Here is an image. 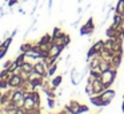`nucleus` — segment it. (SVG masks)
I'll use <instances>...</instances> for the list:
<instances>
[{
	"label": "nucleus",
	"instance_id": "nucleus-1",
	"mask_svg": "<svg viewBox=\"0 0 124 114\" xmlns=\"http://www.w3.org/2000/svg\"><path fill=\"white\" fill-rule=\"evenodd\" d=\"M116 76H117V68L111 67V68H108V70L103 71V73L100 74V81L103 82V85L105 86V89H108V87H111L113 83H115Z\"/></svg>",
	"mask_w": 124,
	"mask_h": 114
},
{
	"label": "nucleus",
	"instance_id": "nucleus-2",
	"mask_svg": "<svg viewBox=\"0 0 124 114\" xmlns=\"http://www.w3.org/2000/svg\"><path fill=\"white\" fill-rule=\"evenodd\" d=\"M105 47H108L112 52H123V39L108 38L107 40H105Z\"/></svg>",
	"mask_w": 124,
	"mask_h": 114
},
{
	"label": "nucleus",
	"instance_id": "nucleus-3",
	"mask_svg": "<svg viewBox=\"0 0 124 114\" xmlns=\"http://www.w3.org/2000/svg\"><path fill=\"white\" fill-rule=\"evenodd\" d=\"M95 32V23H93V18H88V20L85 22V24H83L79 30L80 36H85V35H93Z\"/></svg>",
	"mask_w": 124,
	"mask_h": 114
},
{
	"label": "nucleus",
	"instance_id": "nucleus-4",
	"mask_svg": "<svg viewBox=\"0 0 124 114\" xmlns=\"http://www.w3.org/2000/svg\"><path fill=\"white\" fill-rule=\"evenodd\" d=\"M99 95L101 97L103 102H104V107H107V106L113 101V98L116 97V91H115L113 89H111V87H108V89L103 90V91L100 93Z\"/></svg>",
	"mask_w": 124,
	"mask_h": 114
},
{
	"label": "nucleus",
	"instance_id": "nucleus-5",
	"mask_svg": "<svg viewBox=\"0 0 124 114\" xmlns=\"http://www.w3.org/2000/svg\"><path fill=\"white\" fill-rule=\"evenodd\" d=\"M24 95L25 93L23 91L22 89H14V91H12V102L15 103V106L16 107H20V106H23V103H24Z\"/></svg>",
	"mask_w": 124,
	"mask_h": 114
},
{
	"label": "nucleus",
	"instance_id": "nucleus-6",
	"mask_svg": "<svg viewBox=\"0 0 124 114\" xmlns=\"http://www.w3.org/2000/svg\"><path fill=\"white\" fill-rule=\"evenodd\" d=\"M24 82L25 81L23 79V76L16 71V73H12V75H11V78H9L8 83H9V87H11V89H19V87L23 86Z\"/></svg>",
	"mask_w": 124,
	"mask_h": 114
},
{
	"label": "nucleus",
	"instance_id": "nucleus-7",
	"mask_svg": "<svg viewBox=\"0 0 124 114\" xmlns=\"http://www.w3.org/2000/svg\"><path fill=\"white\" fill-rule=\"evenodd\" d=\"M33 71L48 79V75H47L48 68H47V66H46V63H44L43 59H39V60H35V62H33Z\"/></svg>",
	"mask_w": 124,
	"mask_h": 114
},
{
	"label": "nucleus",
	"instance_id": "nucleus-8",
	"mask_svg": "<svg viewBox=\"0 0 124 114\" xmlns=\"http://www.w3.org/2000/svg\"><path fill=\"white\" fill-rule=\"evenodd\" d=\"M64 48L65 47L63 46V44H57V43H54V42H52L51 46H49V50H48V57H52V58H55V59H59L60 54L63 52Z\"/></svg>",
	"mask_w": 124,
	"mask_h": 114
},
{
	"label": "nucleus",
	"instance_id": "nucleus-9",
	"mask_svg": "<svg viewBox=\"0 0 124 114\" xmlns=\"http://www.w3.org/2000/svg\"><path fill=\"white\" fill-rule=\"evenodd\" d=\"M70 78H71V83H72L73 86H78V85H80L81 81H83L84 74H83V73H79L76 67H72V68H71V75H70Z\"/></svg>",
	"mask_w": 124,
	"mask_h": 114
},
{
	"label": "nucleus",
	"instance_id": "nucleus-10",
	"mask_svg": "<svg viewBox=\"0 0 124 114\" xmlns=\"http://www.w3.org/2000/svg\"><path fill=\"white\" fill-rule=\"evenodd\" d=\"M51 35H52V42H54V43L63 44V38H64L65 32H64V31H63L60 27H55ZM63 46H64V44H63ZM64 47H65V46H64Z\"/></svg>",
	"mask_w": 124,
	"mask_h": 114
},
{
	"label": "nucleus",
	"instance_id": "nucleus-11",
	"mask_svg": "<svg viewBox=\"0 0 124 114\" xmlns=\"http://www.w3.org/2000/svg\"><path fill=\"white\" fill-rule=\"evenodd\" d=\"M121 60H123V52H113V55L111 57V65L112 67L115 68H119L121 65Z\"/></svg>",
	"mask_w": 124,
	"mask_h": 114
},
{
	"label": "nucleus",
	"instance_id": "nucleus-12",
	"mask_svg": "<svg viewBox=\"0 0 124 114\" xmlns=\"http://www.w3.org/2000/svg\"><path fill=\"white\" fill-rule=\"evenodd\" d=\"M89 102L93 106H96V107H104V102H103L101 97H100L99 94L91 95V97H89Z\"/></svg>",
	"mask_w": 124,
	"mask_h": 114
},
{
	"label": "nucleus",
	"instance_id": "nucleus-13",
	"mask_svg": "<svg viewBox=\"0 0 124 114\" xmlns=\"http://www.w3.org/2000/svg\"><path fill=\"white\" fill-rule=\"evenodd\" d=\"M92 86H93V91H95V94H100V93H101L103 90H105V86L103 85V82L100 81V78L95 79V81L92 82Z\"/></svg>",
	"mask_w": 124,
	"mask_h": 114
},
{
	"label": "nucleus",
	"instance_id": "nucleus-14",
	"mask_svg": "<svg viewBox=\"0 0 124 114\" xmlns=\"http://www.w3.org/2000/svg\"><path fill=\"white\" fill-rule=\"evenodd\" d=\"M80 105H81V103L79 102V101L71 99L70 103H68L67 106L70 107V110H71V113H72V114H78V110H79V107H80Z\"/></svg>",
	"mask_w": 124,
	"mask_h": 114
},
{
	"label": "nucleus",
	"instance_id": "nucleus-15",
	"mask_svg": "<svg viewBox=\"0 0 124 114\" xmlns=\"http://www.w3.org/2000/svg\"><path fill=\"white\" fill-rule=\"evenodd\" d=\"M91 47L95 50L96 54H100V51L105 47V40H97V42H95V43H92Z\"/></svg>",
	"mask_w": 124,
	"mask_h": 114
},
{
	"label": "nucleus",
	"instance_id": "nucleus-16",
	"mask_svg": "<svg viewBox=\"0 0 124 114\" xmlns=\"http://www.w3.org/2000/svg\"><path fill=\"white\" fill-rule=\"evenodd\" d=\"M62 82H63V75H56V76H52V79H51V85H52V87H54L55 90H57V89H59V86L62 85Z\"/></svg>",
	"mask_w": 124,
	"mask_h": 114
},
{
	"label": "nucleus",
	"instance_id": "nucleus-17",
	"mask_svg": "<svg viewBox=\"0 0 124 114\" xmlns=\"http://www.w3.org/2000/svg\"><path fill=\"white\" fill-rule=\"evenodd\" d=\"M111 67H112V65H111V62H109V60L104 59V58H101V59H100L99 68L101 70V73H103V71H105V70H108V68H111Z\"/></svg>",
	"mask_w": 124,
	"mask_h": 114
},
{
	"label": "nucleus",
	"instance_id": "nucleus-18",
	"mask_svg": "<svg viewBox=\"0 0 124 114\" xmlns=\"http://www.w3.org/2000/svg\"><path fill=\"white\" fill-rule=\"evenodd\" d=\"M31 50H32V43H30V42H24V43H22L19 47L20 52H30Z\"/></svg>",
	"mask_w": 124,
	"mask_h": 114
},
{
	"label": "nucleus",
	"instance_id": "nucleus-19",
	"mask_svg": "<svg viewBox=\"0 0 124 114\" xmlns=\"http://www.w3.org/2000/svg\"><path fill=\"white\" fill-rule=\"evenodd\" d=\"M39 43L40 44H51L52 43V35H49V34H44V35L39 39Z\"/></svg>",
	"mask_w": 124,
	"mask_h": 114
},
{
	"label": "nucleus",
	"instance_id": "nucleus-20",
	"mask_svg": "<svg viewBox=\"0 0 124 114\" xmlns=\"http://www.w3.org/2000/svg\"><path fill=\"white\" fill-rule=\"evenodd\" d=\"M115 12L124 15V0H117V4L115 7Z\"/></svg>",
	"mask_w": 124,
	"mask_h": 114
},
{
	"label": "nucleus",
	"instance_id": "nucleus-21",
	"mask_svg": "<svg viewBox=\"0 0 124 114\" xmlns=\"http://www.w3.org/2000/svg\"><path fill=\"white\" fill-rule=\"evenodd\" d=\"M20 68L31 74V73L33 71V63H31V62H24V63H23V66H22Z\"/></svg>",
	"mask_w": 124,
	"mask_h": 114
},
{
	"label": "nucleus",
	"instance_id": "nucleus-22",
	"mask_svg": "<svg viewBox=\"0 0 124 114\" xmlns=\"http://www.w3.org/2000/svg\"><path fill=\"white\" fill-rule=\"evenodd\" d=\"M84 91H85V94L88 95V97H91V95H95L93 86H92V83H89V82H87L85 87H84Z\"/></svg>",
	"mask_w": 124,
	"mask_h": 114
},
{
	"label": "nucleus",
	"instance_id": "nucleus-23",
	"mask_svg": "<svg viewBox=\"0 0 124 114\" xmlns=\"http://www.w3.org/2000/svg\"><path fill=\"white\" fill-rule=\"evenodd\" d=\"M56 70H57V63L55 62L54 65H52L51 67L48 68V73H47V75H48V79H49V78H52V76L55 75V73H56Z\"/></svg>",
	"mask_w": 124,
	"mask_h": 114
},
{
	"label": "nucleus",
	"instance_id": "nucleus-24",
	"mask_svg": "<svg viewBox=\"0 0 124 114\" xmlns=\"http://www.w3.org/2000/svg\"><path fill=\"white\" fill-rule=\"evenodd\" d=\"M15 62L17 63V66H19V68L22 67V66H23V63L25 62V60H24V52H20V54L17 55L16 58H15Z\"/></svg>",
	"mask_w": 124,
	"mask_h": 114
},
{
	"label": "nucleus",
	"instance_id": "nucleus-25",
	"mask_svg": "<svg viewBox=\"0 0 124 114\" xmlns=\"http://www.w3.org/2000/svg\"><path fill=\"white\" fill-rule=\"evenodd\" d=\"M7 51H8V48L4 46L3 40H1V43H0V59H4V57L7 55Z\"/></svg>",
	"mask_w": 124,
	"mask_h": 114
},
{
	"label": "nucleus",
	"instance_id": "nucleus-26",
	"mask_svg": "<svg viewBox=\"0 0 124 114\" xmlns=\"http://www.w3.org/2000/svg\"><path fill=\"white\" fill-rule=\"evenodd\" d=\"M7 70H8L9 73H16V71L19 70V66H17V63L15 62V59L12 60V63H11V65H9V67L7 68Z\"/></svg>",
	"mask_w": 124,
	"mask_h": 114
},
{
	"label": "nucleus",
	"instance_id": "nucleus-27",
	"mask_svg": "<svg viewBox=\"0 0 124 114\" xmlns=\"http://www.w3.org/2000/svg\"><path fill=\"white\" fill-rule=\"evenodd\" d=\"M47 106H48V109H55V106H56V101H55V98L47 97Z\"/></svg>",
	"mask_w": 124,
	"mask_h": 114
},
{
	"label": "nucleus",
	"instance_id": "nucleus-28",
	"mask_svg": "<svg viewBox=\"0 0 124 114\" xmlns=\"http://www.w3.org/2000/svg\"><path fill=\"white\" fill-rule=\"evenodd\" d=\"M12 40H14V38H12V36L9 35V36H7L6 39H3V44L7 47V48H9V46L12 44Z\"/></svg>",
	"mask_w": 124,
	"mask_h": 114
},
{
	"label": "nucleus",
	"instance_id": "nucleus-29",
	"mask_svg": "<svg viewBox=\"0 0 124 114\" xmlns=\"http://www.w3.org/2000/svg\"><path fill=\"white\" fill-rule=\"evenodd\" d=\"M71 43V35H68V34H65L64 38H63V44H64L65 47H68Z\"/></svg>",
	"mask_w": 124,
	"mask_h": 114
},
{
	"label": "nucleus",
	"instance_id": "nucleus-30",
	"mask_svg": "<svg viewBox=\"0 0 124 114\" xmlns=\"http://www.w3.org/2000/svg\"><path fill=\"white\" fill-rule=\"evenodd\" d=\"M89 111V107L87 105H80V107H79V110H78V114H80V113H88Z\"/></svg>",
	"mask_w": 124,
	"mask_h": 114
},
{
	"label": "nucleus",
	"instance_id": "nucleus-31",
	"mask_svg": "<svg viewBox=\"0 0 124 114\" xmlns=\"http://www.w3.org/2000/svg\"><path fill=\"white\" fill-rule=\"evenodd\" d=\"M19 1H20V0H8V3H7V4H8L9 8H12V7H14L15 4H17Z\"/></svg>",
	"mask_w": 124,
	"mask_h": 114
},
{
	"label": "nucleus",
	"instance_id": "nucleus-32",
	"mask_svg": "<svg viewBox=\"0 0 124 114\" xmlns=\"http://www.w3.org/2000/svg\"><path fill=\"white\" fill-rule=\"evenodd\" d=\"M52 3H54V0H48V1H47V7H48L49 14H51V10H52Z\"/></svg>",
	"mask_w": 124,
	"mask_h": 114
},
{
	"label": "nucleus",
	"instance_id": "nucleus-33",
	"mask_svg": "<svg viewBox=\"0 0 124 114\" xmlns=\"http://www.w3.org/2000/svg\"><path fill=\"white\" fill-rule=\"evenodd\" d=\"M11 63H12V60H7V62H4L3 63V68H8Z\"/></svg>",
	"mask_w": 124,
	"mask_h": 114
},
{
	"label": "nucleus",
	"instance_id": "nucleus-34",
	"mask_svg": "<svg viewBox=\"0 0 124 114\" xmlns=\"http://www.w3.org/2000/svg\"><path fill=\"white\" fill-rule=\"evenodd\" d=\"M17 32H19V28H15V30L11 32V36H12V38H15V36L17 35Z\"/></svg>",
	"mask_w": 124,
	"mask_h": 114
},
{
	"label": "nucleus",
	"instance_id": "nucleus-35",
	"mask_svg": "<svg viewBox=\"0 0 124 114\" xmlns=\"http://www.w3.org/2000/svg\"><path fill=\"white\" fill-rule=\"evenodd\" d=\"M7 36H9V31H6V32H4V35H3V39H6Z\"/></svg>",
	"mask_w": 124,
	"mask_h": 114
},
{
	"label": "nucleus",
	"instance_id": "nucleus-36",
	"mask_svg": "<svg viewBox=\"0 0 124 114\" xmlns=\"http://www.w3.org/2000/svg\"><path fill=\"white\" fill-rule=\"evenodd\" d=\"M121 111L124 113V99H123V103H121Z\"/></svg>",
	"mask_w": 124,
	"mask_h": 114
},
{
	"label": "nucleus",
	"instance_id": "nucleus-37",
	"mask_svg": "<svg viewBox=\"0 0 124 114\" xmlns=\"http://www.w3.org/2000/svg\"><path fill=\"white\" fill-rule=\"evenodd\" d=\"M38 3H39V0H33V4H36V6H38Z\"/></svg>",
	"mask_w": 124,
	"mask_h": 114
},
{
	"label": "nucleus",
	"instance_id": "nucleus-38",
	"mask_svg": "<svg viewBox=\"0 0 124 114\" xmlns=\"http://www.w3.org/2000/svg\"><path fill=\"white\" fill-rule=\"evenodd\" d=\"M20 1H22V3H27L28 0H20Z\"/></svg>",
	"mask_w": 124,
	"mask_h": 114
},
{
	"label": "nucleus",
	"instance_id": "nucleus-39",
	"mask_svg": "<svg viewBox=\"0 0 124 114\" xmlns=\"http://www.w3.org/2000/svg\"><path fill=\"white\" fill-rule=\"evenodd\" d=\"M1 95H3V90H0V98H1Z\"/></svg>",
	"mask_w": 124,
	"mask_h": 114
},
{
	"label": "nucleus",
	"instance_id": "nucleus-40",
	"mask_svg": "<svg viewBox=\"0 0 124 114\" xmlns=\"http://www.w3.org/2000/svg\"><path fill=\"white\" fill-rule=\"evenodd\" d=\"M78 1H79V3H80V1H83V0H78Z\"/></svg>",
	"mask_w": 124,
	"mask_h": 114
},
{
	"label": "nucleus",
	"instance_id": "nucleus-41",
	"mask_svg": "<svg viewBox=\"0 0 124 114\" xmlns=\"http://www.w3.org/2000/svg\"><path fill=\"white\" fill-rule=\"evenodd\" d=\"M123 99H124V93H123Z\"/></svg>",
	"mask_w": 124,
	"mask_h": 114
}]
</instances>
